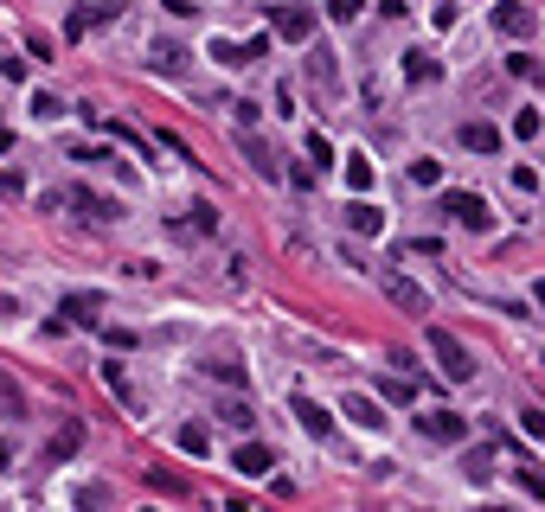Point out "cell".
<instances>
[{
    "mask_svg": "<svg viewBox=\"0 0 545 512\" xmlns=\"http://www.w3.org/2000/svg\"><path fill=\"white\" fill-rule=\"evenodd\" d=\"M424 340H430V358L443 365V378H449V385H468V378H475V352H468L449 327H430Z\"/></svg>",
    "mask_w": 545,
    "mask_h": 512,
    "instance_id": "1",
    "label": "cell"
},
{
    "mask_svg": "<svg viewBox=\"0 0 545 512\" xmlns=\"http://www.w3.org/2000/svg\"><path fill=\"white\" fill-rule=\"evenodd\" d=\"M379 295L391 302V308H404V314H424L430 321V295L411 282V275H398V269H379Z\"/></svg>",
    "mask_w": 545,
    "mask_h": 512,
    "instance_id": "2",
    "label": "cell"
},
{
    "mask_svg": "<svg viewBox=\"0 0 545 512\" xmlns=\"http://www.w3.org/2000/svg\"><path fill=\"white\" fill-rule=\"evenodd\" d=\"M418 435H424V442L456 449V442H468V416H462V410H424V416H418Z\"/></svg>",
    "mask_w": 545,
    "mask_h": 512,
    "instance_id": "3",
    "label": "cell"
},
{
    "mask_svg": "<svg viewBox=\"0 0 545 512\" xmlns=\"http://www.w3.org/2000/svg\"><path fill=\"white\" fill-rule=\"evenodd\" d=\"M443 218H449V225H468V231H488L494 225V211H488L482 192H443Z\"/></svg>",
    "mask_w": 545,
    "mask_h": 512,
    "instance_id": "4",
    "label": "cell"
},
{
    "mask_svg": "<svg viewBox=\"0 0 545 512\" xmlns=\"http://www.w3.org/2000/svg\"><path fill=\"white\" fill-rule=\"evenodd\" d=\"M64 205H71L78 218H90V225H109V218H122V205L103 199V192H90V186H71V192H64Z\"/></svg>",
    "mask_w": 545,
    "mask_h": 512,
    "instance_id": "5",
    "label": "cell"
},
{
    "mask_svg": "<svg viewBox=\"0 0 545 512\" xmlns=\"http://www.w3.org/2000/svg\"><path fill=\"white\" fill-rule=\"evenodd\" d=\"M78 449H84V423L71 416V423H58V435L45 442V455H39V461H45V468H64V461H71Z\"/></svg>",
    "mask_w": 545,
    "mask_h": 512,
    "instance_id": "6",
    "label": "cell"
},
{
    "mask_svg": "<svg viewBox=\"0 0 545 512\" xmlns=\"http://www.w3.org/2000/svg\"><path fill=\"white\" fill-rule=\"evenodd\" d=\"M315 26H321L315 7H283V14H277V39H289V45H308Z\"/></svg>",
    "mask_w": 545,
    "mask_h": 512,
    "instance_id": "7",
    "label": "cell"
},
{
    "mask_svg": "<svg viewBox=\"0 0 545 512\" xmlns=\"http://www.w3.org/2000/svg\"><path fill=\"white\" fill-rule=\"evenodd\" d=\"M462 148L468 154H501V128L494 122H462Z\"/></svg>",
    "mask_w": 545,
    "mask_h": 512,
    "instance_id": "8",
    "label": "cell"
},
{
    "mask_svg": "<svg viewBox=\"0 0 545 512\" xmlns=\"http://www.w3.org/2000/svg\"><path fill=\"white\" fill-rule=\"evenodd\" d=\"M494 26H501L507 39H526V33H532V7H520V0H501V7H494Z\"/></svg>",
    "mask_w": 545,
    "mask_h": 512,
    "instance_id": "9",
    "label": "cell"
},
{
    "mask_svg": "<svg viewBox=\"0 0 545 512\" xmlns=\"http://www.w3.org/2000/svg\"><path fill=\"white\" fill-rule=\"evenodd\" d=\"M289 410H296V423H302V429H308V435H334V416H327V410H321V404H315V397H296V404H289Z\"/></svg>",
    "mask_w": 545,
    "mask_h": 512,
    "instance_id": "10",
    "label": "cell"
},
{
    "mask_svg": "<svg viewBox=\"0 0 545 512\" xmlns=\"http://www.w3.org/2000/svg\"><path fill=\"white\" fill-rule=\"evenodd\" d=\"M347 225H353L360 237H379V231H385V211L366 205V199H353V205H347Z\"/></svg>",
    "mask_w": 545,
    "mask_h": 512,
    "instance_id": "11",
    "label": "cell"
},
{
    "mask_svg": "<svg viewBox=\"0 0 545 512\" xmlns=\"http://www.w3.org/2000/svg\"><path fill=\"white\" fill-rule=\"evenodd\" d=\"M64 314H71L78 327H97V314H103V295H90V288H78V295H64Z\"/></svg>",
    "mask_w": 545,
    "mask_h": 512,
    "instance_id": "12",
    "label": "cell"
},
{
    "mask_svg": "<svg viewBox=\"0 0 545 512\" xmlns=\"http://www.w3.org/2000/svg\"><path fill=\"white\" fill-rule=\"evenodd\" d=\"M443 78V64L430 51H404V84H437Z\"/></svg>",
    "mask_w": 545,
    "mask_h": 512,
    "instance_id": "13",
    "label": "cell"
},
{
    "mask_svg": "<svg viewBox=\"0 0 545 512\" xmlns=\"http://www.w3.org/2000/svg\"><path fill=\"white\" fill-rule=\"evenodd\" d=\"M109 20H122V7H109V0H103V7H84V14H71V26H64V33H71V39H84L90 26H109Z\"/></svg>",
    "mask_w": 545,
    "mask_h": 512,
    "instance_id": "14",
    "label": "cell"
},
{
    "mask_svg": "<svg viewBox=\"0 0 545 512\" xmlns=\"http://www.w3.org/2000/svg\"><path fill=\"white\" fill-rule=\"evenodd\" d=\"M231 468H238V474H269V468H277V455H269L263 442H244V449L231 455Z\"/></svg>",
    "mask_w": 545,
    "mask_h": 512,
    "instance_id": "15",
    "label": "cell"
},
{
    "mask_svg": "<svg viewBox=\"0 0 545 512\" xmlns=\"http://www.w3.org/2000/svg\"><path fill=\"white\" fill-rule=\"evenodd\" d=\"M238 148H244V161H250L263 180H277V173H283V167H277V154H269V148H263V141H257L250 128H244V141H238Z\"/></svg>",
    "mask_w": 545,
    "mask_h": 512,
    "instance_id": "16",
    "label": "cell"
},
{
    "mask_svg": "<svg viewBox=\"0 0 545 512\" xmlns=\"http://www.w3.org/2000/svg\"><path fill=\"white\" fill-rule=\"evenodd\" d=\"M340 410H347V416H353L360 429H385V410H379V404H372L366 391H353V397H347V404H340Z\"/></svg>",
    "mask_w": 545,
    "mask_h": 512,
    "instance_id": "17",
    "label": "cell"
},
{
    "mask_svg": "<svg viewBox=\"0 0 545 512\" xmlns=\"http://www.w3.org/2000/svg\"><path fill=\"white\" fill-rule=\"evenodd\" d=\"M462 474H468L475 487H488V480H494V449H468V461H462Z\"/></svg>",
    "mask_w": 545,
    "mask_h": 512,
    "instance_id": "18",
    "label": "cell"
},
{
    "mask_svg": "<svg viewBox=\"0 0 545 512\" xmlns=\"http://www.w3.org/2000/svg\"><path fill=\"white\" fill-rule=\"evenodd\" d=\"M206 372H212L219 385H244V365H238L231 352H212V358H206Z\"/></svg>",
    "mask_w": 545,
    "mask_h": 512,
    "instance_id": "19",
    "label": "cell"
},
{
    "mask_svg": "<svg viewBox=\"0 0 545 512\" xmlns=\"http://www.w3.org/2000/svg\"><path fill=\"white\" fill-rule=\"evenodd\" d=\"M0 416H26V397H20V378L0 372Z\"/></svg>",
    "mask_w": 545,
    "mask_h": 512,
    "instance_id": "20",
    "label": "cell"
},
{
    "mask_svg": "<svg viewBox=\"0 0 545 512\" xmlns=\"http://www.w3.org/2000/svg\"><path fill=\"white\" fill-rule=\"evenodd\" d=\"M308 70H315V84H321V90H327V97H334V90H340V64H334V51H321V58H315V64H308Z\"/></svg>",
    "mask_w": 545,
    "mask_h": 512,
    "instance_id": "21",
    "label": "cell"
},
{
    "mask_svg": "<svg viewBox=\"0 0 545 512\" xmlns=\"http://www.w3.org/2000/svg\"><path fill=\"white\" fill-rule=\"evenodd\" d=\"M347 186L353 192H372V161L366 154H347Z\"/></svg>",
    "mask_w": 545,
    "mask_h": 512,
    "instance_id": "22",
    "label": "cell"
},
{
    "mask_svg": "<svg viewBox=\"0 0 545 512\" xmlns=\"http://www.w3.org/2000/svg\"><path fill=\"white\" fill-rule=\"evenodd\" d=\"M180 449H186V455H206V449H212L206 423H186V429H180Z\"/></svg>",
    "mask_w": 545,
    "mask_h": 512,
    "instance_id": "23",
    "label": "cell"
},
{
    "mask_svg": "<svg viewBox=\"0 0 545 512\" xmlns=\"http://www.w3.org/2000/svg\"><path fill=\"white\" fill-rule=\"evenodd\" d=\"M321 7H327V20H334V26H353V20L366 14L360 0H321Z\"/></svg>",
    "mask_w": 545,
    "mask_h": 512,
    "instance_id": "24",
    "label": "cell"
},
{
    "mask_svg": "<svg viewBox=\"0 0 545 512\" xmlns=\"http://www.w3.org/2000/svg\"><path fill=\"white\" fill-rule=\"evenodd\" d=\"M103 378H109V391H116L128 410H142V397H135V391H128V378H122V365H103Z\"/></svg>",
    "mask_w": 545,
    "mask_h": 512,
    "instance_id": "25",
    "label": "cell"
},
{
    "mask_svg": "<svg viewBox=\"0 0 545 512\" xmlns=\"http://www.w3.org/2000/svg\"><path fill=\"white\" fill-rule=\"evenodd\" d=\"M379 397H391V404H411V397H418V385H411V378H379Z\"/></svg>",
    "mask_w": 545,
    "mask_h": 512,
    "instance_id": "26",
    "label": "cell"
},
{
    "mask_svg": "<svg viewBox=\"0 0 545 512\" xmlns=\"http://www.w3.org/2000/svg\"><path fill=\"white\" fill-rule=\"evenodd\" d=\"M155 70H174V78H180V70H186V51H180V45H155Z\"/></svg>",
    "mask_w": 545,
    "mask_h": 512,
    "instance_id": "27",
    "label": "cell"
},
{
    "mask_svg": "<svg viewBox=\"0 0 545 512\" xmlns=\"http://www.w3.org/2000/svg\"><path fill=\"white\" fill-rule=\"evenodd\" d=\"M219 416H225V423H231V429H244V435H250V423H257V416H250V404H244V397H231V404H225V410H219Z\"/></svg>",
    "mask_w": 545,
    "mask_h": 512,
    "instance_id": "28",
    "label": "cell"
},
{
    "mask_svg": "<svg viewBox=\"0 0 545 512\" xmlns=\"http://www.w3.org/2000/svg\"><path fill=\"white\" fill-rule=\"evenodd\" d=\"M116 493L109 487H71V506H109Z\"/></svg>",
    "mask_w": 545,
    "mask_h": 512,
    "instance_id": "29",
    "label": "cell"
},
{
    "mask_svg": "<svg viewBox=\"0 0 545 512\" xmlns=\"http://www.w3.org/2000/svg\"><path fill=\"white\" fill-rule=\"evenodd\" d=\"M520 429L532 435V442H545V410H532V404H526V410H520Z\"/></svg>",
    "mask_w": 545,
    "mask_h": 512,
    "instance_id": "30",
    "label": "cell"
},
{
    "mask_svg": "<svg viewBox=\"0 0 545 512\" xmlns=\"http://www.w3.org/2000/svg\"><path fill=\"white\" fill-rule=\"evenodd\" d=\"M33 116H39V122H58V116H64V103H58V97H45V90H39V97H33Z\"/></svg>",
    "mask_w": 545,
    "mask_h": 512,
    "instance_id": "31",
    "label": "cell"
},
{
    "mask_svg": "<svg viewBox=\"0 0 545 512\" xmlns=\"http://www.w3.org/2000/svg\"><path fill=\"white\" fill-rule=\"evenodd\" d=\"M148 487H155V493H174V499H180V493H186V480H180V474H161V468H155V474H148Z\"/></svg>",
    "mask_w": 545,
    "mask_h": 512,
    "instance_id": "32",
    "label": "cell"
},
{
    "mask_svg": "<svg viewBox=\"0 0 545 512\" xmlns=\"http://www.w3.org/2000/svg\"><path fill=\"white\" fill-rule=\"evenodd\" d=\"M513 135L532 141V135H539V109H520V116H513Z\"/></svg>",
    "mask_w": 545,
    "mask_h": 512,
    "instance_id": "33",
    "label": "cell"
},
{
    "mask_svg": "<svg viewBox=\"0 0 545 512\" xmlns=\"http://www.w3.org/2000/svg\"><path fill=\"white\" fill-rule=\"evenodd\" d=\"M308 161H315V167H327V161H334V148H327V135H308Z\"/></svg>",
    "mask_w": 545,
    "mask_h": 512,
    "instance_id": "34",
    "label": "cell"
},
{
    "mask_svg": "<svg viewBox=\"0 0 545 512\" xmlns=\"http://www.w3.org/2000/svg\"><path fill=\"white\" fill-rule=\"evenodd\" d=\"M411 180H418V186H437V180H443V167H437V161H418V167H411Z\"/></svg>",
    "mask_w": 545,
    "mask_h": 512,
    "instance_id": "35",
    "label": "cell"
},
{
    "mask_svg": "<svg viewBox=\"0 0 545 512\" xmlns=\"http://www.w3.org/2000/svg\"><path fill=\"white\" fill-rule=\"evenodd\" d=\"M0 192H7V199H20V192H26V180H20V173H0Z\"/></svg>",
    "mask_w": 545,
    "mask_h": 512,
    "instance_id": "36",
    "label": "cell"
},
{
    "mask_svg": "<svg viewBox=\"0 0 545 512\" xmlns=\"http://www.w3.org/2000/svg\"><path fill=\"white\" fill-rule=\"evenodd\" d=\"M161 7H167V14H180V20H193V14H199L193 0H161Z\"/></svg>",
    "mask_w": 545,
    "mask_h": 512,
    "instance_id": "37",
    "label": "cell"
},
{
    "mask_svg": "<svg viewBox=\"0 0 545 512\" xmlns=\"http://www.w3.org/2000/svg\"><path fill=\"white\" fill-rule=\"evenodd\" d=\"M532 302H539V314H545V275H539V282H532Z\"/></svg>",
    "mask_w": 545,
    "mask_h": 512,
    "instance_id": "38",
    "label": "cell"
},
{
    "mask_svg": "<svg viewBox=\"0 0 545 512\" xmlns=\"http://www.w3.org/2000/svg\"><path fill=\"white\" fill-rule=\"evenodd\" d=\"M7 461H14V449H7V442H0V474H7Z\"/></svg>",
    "mask_w": 545,
    "mask_h": 512,
    "instance_id": "39",
    "label": "cell"
}]
</instances>
